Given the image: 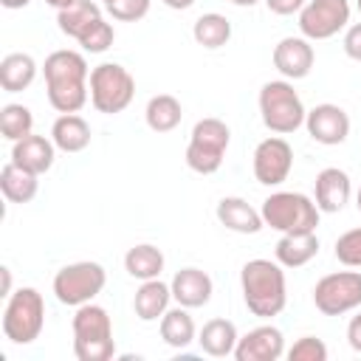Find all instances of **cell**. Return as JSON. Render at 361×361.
<instances>
[{
    "mask_svg": "<svg viewBox=\"0 0 361 361\" xmlns=\"http://www.w3.org/2000/svg\"><path fill=\"white\" fill-rule=\"evenodd\" d=\"M48 102L56 113H79L90 99V68L79 51H54L45 56L42 65Z\"/></svg>",
    "mask_w": 361,
    "mask_h": 361,
    "instance_id": "obj_1",
    "label": "cell"
},
{
    "mask_svg": "<svg viewBox=\"0 0 361 361\" xmlns=\"http://www.w3.org/2000/svg\"><path fill=\"white\" fill-rule=\"evenodd\" d=\"M240 288H243L245 307L257 319H274L288 305V285L279 262H271L262 257L248 259L240 271Z\"/></svg>",
    "mask_w": 361,
    "mask_h": 361,
    "instance_id": "obj_2",
    "label": "cell"
},
{
    "mask_svg": "<svg viewBox=\"0 0 361 361\" xmlns=\"http://www.w3.org/2000/svg\"><path fill=\"white\" fill-rule=\"evenodd\" d=\"M73 327V355L79 361H110L116 355L113 322L102 305H79L71 322Z\"/></svg>",
    "mask_w": 361,
    "mask_h": 361,
    "instance_id": "obj_3",
    "label": "cell"
},
{
    "mask_svg": "<svg viewBox=\"0 0 361 361\" xmlns=\"http://www.w3.org/2000/svg\"><path fill=\"white\" fill-rule=\"evenodd\" d=\"M259 116L274 135H290L305 124V104L288 79H271L259 87Z\"/></svg>",
    "mask_w": 361,
    "mask_h": 361,
    "instance_id": "obj_4",
    "label": "cell"
},
{
    "mask_svg": "<svg viewBox=\"0 0 361 361\" xmlns=\"http://www.w3.org/2000/svg\"><path fill=\"white\" fill-rule=\"evenodd\" d=\"M262 220L265 226L282 234H307L319 226V206L302 192H274L262 200Z\"/></svg>",
    "mask_w": 361,
    "mask_h": 361,
    "instance_id": "obj_5",
    "label": "cell"
},
{
    "mask_svg": "<svg viewBox=\"0 0 361 361\" xmlns=\"http://www.w3.org/2000/svg\"><path fill=\"white\" fill-rule=\"evenodd\" d=\"M45 327V299L37 288H20L6 299L3 336L11 344H31Z\"/></svg>",
    "mask_w": 361,
    "mask_h": 361,
    "instance_id": "obj_6",
    "label": "cell"
},
{
    "mask_svg": "<svg viewBox=\"0 0 361 361\" xmlns=\"http://www.w3.org/2000/svg\"><path fill=\"white\" fill-rule=\"evenodd\" d=\"M228 144H231V130H228L226 121H220L214 116L200 118L192 127V135H189L186 166L197 175H214L223 166Z\"/></svg>",
    "mask_w": 361,
    "mask_h": 361,
    "instance_id": "obj_7",
    "label": "cell"
},
{
    "mask_svg": "<svg viewBox=\"0 0 361 361\" xmlns=\"http://www.w3.org/2000/svg\"><path fill=\"white\" fill-rule=\"evenodd\" d=\"M87 87H90V104L99 113H104V116H116V113L127 110L130 102H133V96H135V79L118 62H102V65H96L90 71Z\"/></svg>",
    "mask_w": 361,
    "mask_h": 361,
    "instance_id": "obj_8",
    "label": "cell"
},
{
    "mask_svg": "<svg viewBox=\"0 0 361 361\" xmlns=\"http://www.w3.org/2000/svg\"><path fill=\"white\" fill-rule=\"evenodd\" d=\"M104 282H107V271L99 262L82 259V262L62 265L54 274V293L62 305L79 307V305L93 302L104 290Z\"/></svg>",
    "mask_w": 361,
    "mask_h": 361,
    "instance_id": "obj_9",
    "label": "cell"
},
{
    "mask_svg": "<svg viewBox=\"0 0 361 361\" xmlns=\"http://www.w3.org/2000/svg\"><path fill=\"white\" fill-rule=\"evenodd\" d=\"M313 305L324 316H344L361 307V271H336L313 285Z\"/></svg>",
    "mask_w": 361,
    "mask_h": 361,
    "instance_id": "obj_10",
    "label": "cell"
},
{
    "mask_svg": "<svg viewBox=\"0 0 361 361\" xmlns=\"http://www.w3.org/2000/svg\"><path fill=\"white\" fill-rule=\"evenodd\" d=\"M350 25V0H307L299 11V31L307 39H330Z\"/></svg>",
    "mask_w": 361,
    "mask_h": 361,
    "instance_id": "obj_11",
    "label": "cell"
},
{
    "mask_svg": "<svg viewBox=\"0 0 361 361\" xmlns=\"http://www.w3.org/2000/svg\"><path fill=\"white\" fill-rule=\"evenodd\" d=\"M251 166H254V178L262 186H279L288 180V175L293 169V147L282 135L262 138L254 149Z\"/></svg>",
    "mask_w": 361,
    "mask_h": 361,
    "instance_id": "obj_12",
    "label": "cell"
},
{
    "mask_svg": "<svg viewBox=\"0 0 361 361\" xmlns=\"http://www.w3.org/2000/svg\"><path fill=\"white\" fill-rule=\"evenodd\" d=\"M305 127L316 144L336 147V144H344L350 135V116L344 113V107L324 102V104H316L313 110H307Z\"/></svg>",
    "mask_w": 361,
    "mask_h": 361,
    "instance_id": "obj_13",
    "label": "cell"
},
{
    "mask_svg": "<svg viewBox=\"0 0 361 361\" xmlns=\"http://www.w3.org/2000/svg\"><path fill=\"white\" fill-rule=\"evenodd\" d=\"M274 68L288 79V82H296V79H305L316 62V54H313V45L307 37H282L276 45H274Z\"/></svg>",
    "mask_w": 361,
    "mask_h": 361,
    "instance_id": "obj_14",
    "label": "cell"
},
{
    "mask_svg": "<svg viewBox=\"0 0 361 361\" xmlns=\"http://www.w3.org/2000/svg\"><path fill=\"white\" fill-rule=\"evenodd\" d=\"M282 355H285V336L274 324H259L248 330L245 336H240L234 347L237 361H276Z\"/></svg>",
    "mask_w": 361,
    "mask_h": 361,
    "instance_id": "obj_15",
    "label": "cell"
},
{
    "mask_svg": "<svg viewBox=\"0 0 361 361\" xmlns=\"http://www.w3.org/2000/svg\"><path fill=\"white\" fill-rule=\"evenodd\" d=\"M353 195V183H350V175L338 166H324L319 175H316V183H313V200L319 206V212H327V214H336L347 206Z\"/></svg>",
    "mask_w": 361,
    "mask_h": 361,
    "instance_id": "obj_16",
    "label": "cell"
},
{
    "mask_svg": "<svg viewBox=\"0 0 361 361\" xmlns=\"http://www.w3.org/2000/svg\"><path fill=\"white\" fill-rule=\"evenodd\" d=\"M169 288H172V299H175L178 305H183V307H189V310L209 305L212 290H214L212 276H209L206 271H200V268H180V271L172 276Z\"/></svg>",
    "mask_w": 361,
    "mask_h": 361,
    "instance_id": "obj_17",
    "label": "cell"
},
{
    "mask_svg": "<svg viewBox=\"0 0 361 361\" xmlns=\"http://www.w3.org/2000/svg\"><path fill=\"white\" fill-rule=\"evenodd\" d=\"M54 158H56V144L45 135L31 133V135L14 141V147H11V161L34 175H45L54 166Z\"/></svg>",
    "mask_w": 361,
    "mask_h": 361,
    "instance_id": "obj_18",
    "label": "cell"
},
{
    "mask_svg": "<svg viewBox=\"0 0 361 361\" xmlns=\"http://www.w3.org/2000/svg\"><path fill=\"white\" fill-rule=\"evenodd\" d=\"M217 220H220V226H226L228 231H237V234H257L265 226L262 212L254 209L243 197H223L217 203Z\"/></svg>",
    "mask_w": 361,
    "mask_h": 361,
    "instance_id": "obj_19",
    "label": "cell"
},
{
    "mask_svg": "<svg viewBox=\"0 0 361 361\" xmlns=\"http://www.w3.org/2000/svg\"><path fill=\"white\" fill-rule=\"evenodd\" d=\"M169 299H172V288L166 282L147 279L133 296V310L141 322H158L169 310Z\"/></svg>",
    "mask_w": 361,
    "mask_h": 361,
    "instance_id": "obj_20",
    "label": "cell"
},
{
    "mask_svg": "<svg viewBox=\"0 0 361 361\" xmlns=\"http://www.w3.org/2000/svg\"><path fill=\"white\" fill-rule=\"evenodd\" d=\"M240 336H237V327L234 322L228 319H209L200 333H197V344L206 355L212 358H226V355H234V347H237Z\"/></svg>",
    "mask_w": 361,
    "mask_h": 361,
    "instance_id": "obj_21",
    "label": "cell"
},
{
    "mask_svg": "<svg viewBox=\"0 0 361 361\" xmlns=\"http://www.w3.org/2000/svg\"><path fill=\"white\" fill-rule=\"evenodd\" d=\"M51 141L62 152H82L90 144V124L79 113H62L51 127Z\"/></svg>",
    "mask_w": 361,
    "mask_h": 361,
    "instance_id": "obj_22",
    "label": "cell"
},
{
    "mask_svg": "<svg viewBox=\"0 0 361 361\" xmlns=\"http://www.w3.org/2000/svg\"><path fill=\"white\" fill-rule=\"evenodd\" d=\"M276 262L282 268H302L307 265L316 254H319V237L316 231H307V234H282L276 248Z\"/></svg>",
    "mask_w": 361,
    "mask_h": 361,
    "instance_id": "obj_23",
    "label": "cell"
},
{
    "mask_svg": "<svg viewBox=\"0 0 361 361\" xmlns=\"http://www.w3.org/2000/svg\"><path fill=\"white\" fill-rule=\"evenodd\" d=\"M34 79H37V62L31 54L14 51L0 59V87L6 93H20L25 87H31Z\"/></svg>",
    "mask_w": 361,
    "mask_h": 361,
    "instance_id": "obj_24",
    "label": "cell"
},
{
    "mask_svg": "<svg viewBox=\"0 0 361 361\" xmlns=\"http://www.w3.org/2000/svg\"><path fill=\"white\" fill-rule=\"evenodd\" d=\"M161 338L164 344H169L172 350H186L192 341H197V327H195V319L189 316V307L178 305V307H169L164 316H161Z\"/></svg>",
    "mask_w": 361,
    "mask_h": 361,
    "instance_id": "obj_25",
    "label": "cell"
},
{
    "mask_svg": "<svg viewBox=\"0 0 361 361\" xmlns=\"http://www.w3.org/2000/svg\"><path fill=\"white\" fill-rule=\"evenodd\" d=\"M39 175L17 166L14 161H8L3 169H0V192L8 203H31L37 197V189H39Z\"/></svg>",
    "mask_w": 361,
    "mask_h": 361,
    "instance_id": "obj_26",
    "label": "cell"
},
{
    "mask_svg": "<svg viewBox=\"0 0 361 361\" xmlns=\"http://www.w3.org/2000/svg\"><path fill=\"white\" fill-rule=\"evenodd\" d=\"M96 20H102V8H99L96 0H76V3H71V6H65V8L56 11V25H59V31H62L65 37H73L76 42H79V37H82Z\"/></svg>",
    "mask_w": 361,
    "mask_h": 361,
    "instance_id": "obj_27",
    "label": "cell"
},
{
    "mask_svg": "<svg viewBox=\"0 0 361 361\" xmlns=\"http://www.w3.org/2000/svg\"><path fill=\"white\" fill-rule=\"evenodd\" d=\"M124 271L133 276V279H158L161 271H164V254L161 248H155L152 243H138L133 245L127 254H124Z\"/></svg>",
    "mask_w": 361,
    "mask_h": 361,
    "instance_id": "obj_28",
    "label": "cell"
},
{
    "mask_svg": "<svg viewBox=\"0 0 361 361\" xmlns=\"http://www.w3.org/2000/svg\"><path fill=\"white\" fill-rule=\"evenodd\" d=\"M144 118L152 133H172L183 118V107L172 93H158L147 102Z\"/></svg>",
    "mask_w": 361,
    "mask_h": 361,
    "instance_id": "obj_29",
    "label": "cell"
},
{
    "mask_svg": "<svg viewBox=\"0 0 361 361\" xmlns=\"http://www.w3.org/2000/svg\"><path fill=\"white\" fill-rule=\"evenodd\" d=\"M192 37L197 45L214 51V48H223L228 39H231V23L228 17L217 14V11H209V14H200L192 25Z\"/></svg>",
    "mask_w": 361,
    "mask_h": 361,
    "instance_id": "obj_30",
    "label": "cell"
},
{
    "mask_svg": "<svg viewBox=\"0 0 361 361\" xmlns=\"http://www.w3.org/2000/svg\"><path fill=\"white\" fill-rule=\"evenodd\" d=\"M31 130H34V116H31V110L25 104H14L11 102V104H6L0 110V133H3V138L20 141V138L31 135Z\"/></svg>",
    "mask_w": 361,
    "mask_h": 361,
    "instance_id": "obj_31",
    "label": "cell"
},
{
    "mask_svg": "<svg viewBox=\"0 0 361 361\" xmlns=\"http://www.w3.org/2000/svg\"><path fill=\"white\" fill-rule=\"evenodd\" d=\"M113 39H116V31H113V25L102 17V20H96V23L79 37V45H82V51H87V54H104V51L113 45Z\"/></svg>",
    "mask_w": 361,
    "mask_h": 361,
    "instance_id": "obj_32",
    "label": "cell"
},
{
    "mask_svg": "<svg viewBox=\"0 0 361 361\" xmlns=\"http://www.w3.org/2000/svg\"><path fill=\"white\" fill-rule=\"evenodd\" d=\"M336 259L347 268H361V226L344 231L336 240Z\"/></svg>",
    "mask_w": 361,
    "mask_h": 361,
    "instance_id": "obj_33",
    "label": "cell"
},
{
    "mask_svg": "<svg viewBox=\"0 0 361 361\" xmlns=\"http://www.w3.org/2000/svg\"><path fill=\"white\" fill-rule=\"evenodd\" d=\"M288 358L290 361H327V344L316 336H302L288 350Z\"/></svg>",
    "mask_w": 361,
    "mask_h": 361,
    "instance_id": "obj_34",
    "label": "cell"
},
{
    "mask_svg": "<svg viewBox=\"0 0 361 361\" xmlns=\"http://www.w3.org/2000/svg\"><path fill=\"white\" fill-rule=\"evenodd\" d=\"M149 3H152V0H116V3L107 6V11H110V17L118 20V23H138V20L147 17Z\"/></svg>",
    "mask_w": 361,
    "mask_h": 361,
    "instance_id": "obj_35",
    "label": "cell"
},
{
    "mask_svg": "<svg viewBox=\"0 0 361 361\" xmlns=\"http://www.w3.org/2000/svg\"><path fill=\"white\" fill-rule=\"evenodd\" d=\"M344 54L350 59L361 62V23L347 25V31H344Z\"/></svg>",
    "mask_w": 361,
    "mask_h": 361,
    "instance_id": "obj_36",
    "label": "cell"
},
{
    "mask_svg": "<svg viewBox=\"0 0 361 361\" xmlns=\"http://www.w3.org/2000/svg\"><path fill=\"white\" fill-rule=\"evenodd\" d=\"M305 3H307V0H265L268 11H274V14H279V17L299 14V11L305 8Z\"/></svg>",
    "mask_w": 361,
    "mask_h": 361,
    "instance_id": "obj_37",
    "label": "cell"
},
{
    "mask_svg": "<svg viewBox=\"0 0 361 361\" xmlns=\"http://www.w3.org/2000/svg\"><path fill=\"white\" fill-rule=\"evenodd\" d=\"M347 341H350V347L355 353H361V313H355L350 319V324H347Z\"/></svg>",
    "mask_w": 361,
    "mask_h": 361,
    "instance_id": "obj_38",
    "label": "cell"
},
{
    "mask_svg": "<svg viewBox=\"0 0 361 361\" xmlns=\"http://www.w3.org/2000/svg\"><path fill=\"white\" fill-rule=\"evenodd\" d=\"M166 8H175V11H186V8H192L195 6V0H161Z\"/></svg>",
    "mask_w": 361,
    "mask_h": 361,
    "instance_id": "obj_39",
    "label": "cell"
},
{
    "mask_svg": "<svg viewBox=\"0 0 361 361\" xmlns=\"http://www.w3.org/2000/svg\"><path fill=\"white\" fill-rule=\"evenodd\" d=\"M0 276H3V296L8 299V296H11V268L3 265V268H0Z\"/></svg>",
    "mask_w": 361,
    "mask_h": 361,
    "instance_id": "obj_40",
    "label": "cell"
},
{
    "mask_svg": "<svg viewBox=\"0 0 361 361\" xmlns=\"http://www.w3.org/2000/svg\"><path fill=\"white\" fill-rule=\"evenodd\" d=\"M0 3H3L6 8H25L31 0H0Z\"/></svg>",
    "mask_w": 361,
    "mask_h": 361,
    "instance_id": "obj_41",
    "label": "cell"
},
{
    "mask_svg": "<svg viewBox=\"0 0 361 361\" xmlns=\"http://www.w3.org/2000/svg\"><path fill=\"white\" fill-rule=\"evenodd\" d=\"M45 3H48L51 8H56V11H59V8H65V6H71V3H76V0H45Z\"/></svg>",
    "mask_w": 361,
    "mask_h": 361,
    "instance_id": "obj_42",
    "label": "cell"
},
{
    "mask_svg": "<svg viewBox=\"0 0 361 361\" xmlns=\"http://www.w3.org/2000/svg\"><path fill=\"white\" fill-rule=\"evenodd\" d=\"M228 3H234V6H240V8H251V6H257L259 0H228Z\"/></svg>",
    "mask_w": 361,
    "mask_h": 361,
    "instance_id": "obj_43",
    "label": "cell"
},
{
    "mask_svg": "<svg viewBox=\"0 0 361 361\" xmlns=\"http://www.w3.org/2000/svg\"><path fill=\"white\" fill-rule=\"evenodd\" d=\"M355 206H358V212H361V186H358V192H355Z\"/></svg>",
    "mask_w": 361,
    "mask_h": 361,
    "instance_id": "obj_44",
    "label": "cell"
},
{
    "mask_svg": "<svg viewBox=\"0 0 361 361\" xmlns=\"http://www.w3.org/2000/svg\"><path fill=\"white\" fill-rule=\"evenodd\" d=\"M102 3H104V6H110V3H116V0H102Z\"/></svg>",
    "mask_w": 361,
    "mask_h": 361,
    "instance_id": "obj_45",
    "label": "cell"
},
{
    "mask_svg": "<svg viewBox=\"0 0 361 361\" xmlns=\"http://www.w3.org/2000/svg\"><path fill=\"white\" fill-rule=\"evenodd\" d=\"M355 6H358V11H361V0H355Z\"/></svg>",
    "mask_w": 361,
    "mask_h": 361,
    "instance_id": "obj_46",
    "label": "cell"
}]
</instances>
